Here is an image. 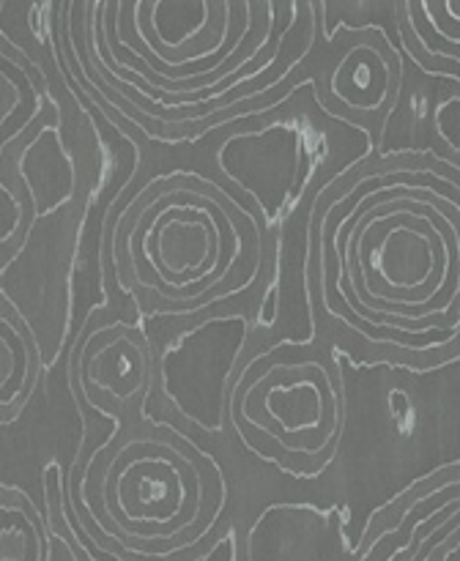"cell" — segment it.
Listing matches in <instances>:
<instances>
[{
	"instance_id": "obj_4",
	"label": "cell",
	"mask_w": 460,
	"mask_h": 561,
	"mask_svg": "<svg viewBox=\"0 0 460 561\" xmlns=\"http://www.w3.org/2000/svg\"><path fill=\"white\" fill-rule=\"evenodd\" d=\"M266 411L274 416L285 436H310L334 427L332 392L323 378H299L279 383L266 392Z\"/></svg>"
},
{
	"instance_id": "obj_3",
	"label": "cell",
	"mask_w": 460,
	"mask_h": 561,
	"mask_svg": "<svg viewBox=\"0 0 460 561\" xmlns=\"http://www.w3.org/2000/svg\"><path fill=\"white\" fill-rule=\"evenodd\" d=\"M159 241L162 250V266H168L170 277L179 279V272H186L189 277L200 274L203 268L211 266V257L217 255V233L211 222L200 214L179 211L170 208L157 222L151 233V244Z\"/></svg>"
},
{
	"instance_id": "obj_6",
	"label": "cell",
	"mask_w": 460,
	"mask_h": 561,
	"mask_svg": "<svg viewBox=\"0 0 460 561\" xmlns=\"http://www.w3.org/2000/svg\"><path fill=\"white\" fill-rule=\"evenodd\" d=\"M31 370V351L20 329L0 316V403H11L22 392Z\"/></svg>"
},
{
	"instance_id": "obj_2",
	"label": "cell",
	"mask_w": 460,
	"mask_h": 561,
	"mask_svg": "<svg viewBox=\"0 0 460 561\" xmlns=\"http://www.w3.org/2000/svg\"><path fill=\"white\" fill-rule=\"evenodd\" d=\"M148 362L146 351L126 332H110L96 340L82 356V383L88 392L99 389L110 398L129 400L146 389Z\"/></svg>"
},
{
	"instance_id": "obj_1",
	"label": "cell",
	"mask_w": 460,
	"mask_h": 561,
	"mask_svg": "<svg viewBox=\"0 0 460 561\" xmlns=\"http://www.w3.org/2000/svg\"><path fill=\"white\" fill-rule=\"evenodd\" d=\"M372 268L387 283L392 299H405L419 305L422 288L427 294L438 288L447 266H444V247L427 230H416L403 217H394L383 233V244L372 250Z\"/></svg>"
},
{
	"instance_id": "obj_7",
	"label": "cell",
	"mask_w": 460,
	"mask_h": 561,
	"mask_svg": "<svg viewBox=\"0 0 460 561\" xmlns=\"http://www.w3.org/2000/svg\"><path fill=\"white\" fill-rule=\"evenodd\" d=\"M5 60L0 58V129L20 113L25 93H22V80L11 69H5Z\"/></svg>"
},
{
	"instance_id": "obj_5",
	"label": "cell",
	"mask_w": 460,
	"mask_h": 561,
	"mask_svg": "<svg viewBox=\"0 0 460 561\" xmlns=\"http://www.w3.org/2000/svg\"><path fill=\"white\" fill-rule=\"evenodd\" d=\"M42 542L31 513L20 502L0 499V561H38Z\"/></svg>"
}]
</instances>
